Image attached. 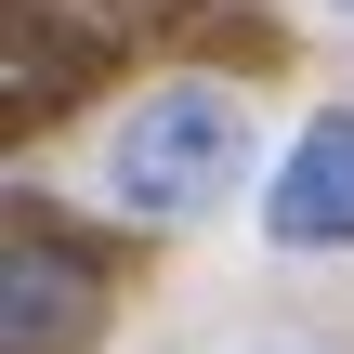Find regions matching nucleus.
Masks as SVG:
<instances>
[{
	"label": "nucleus",
	"instance_id": "nucleus-1",
	"mask_svg": "<svg viewBox=\"0 0 354 354\" xmlns=\"http://www.w3.org/2000/svg\"><path fill=\"white\" fill-rule=\"evenodd\" d=\"M236 171H250V105L210 92V79L145 92V105L105 131V197H118L131 223H197V210L236 197Z\"/></svg>",
	"mask_w": 354,
	"mask_h": 354
},
{
	"label": "nucleus",
	"instance_id": "nucleus-2",
	"mask_svg": "<svg viewBox=\"0 0 354 354\" xmlns=\"http://www.w3.org/2000/svg\"><path fill=\"white\" fill-rule=\"evenodd\" d=\"M263 236H276L289 263L354 250V105H315V118H302V145H289L276 184H263Z\"/></svg>",
	"mask_w": 354,
	"mask_h": 354
},
{
	"label": "nucleus",
	"instance_id": "nucleus-3",
	"mask_svg": "<svg viewBox=\"0 0 354 354\" xmlns=\"http://www.w3.org/2000/svg\"><path fill=\"white\" fill-rule=\"evenodd\" d=\"M92 328H105V276L26 223V236L0 250V354H79Z\"/></svg>",
	"mask_w": 354,
	"mask_h": 354
},
{
	"label": "nucleus",
	"instance_id": "nucleus-4",
	"mask_svg": "<svg viewBox=\"0 0 354 354\" xmlns=\"http://www.w3.org/2000/svg\"><path fill=\"white\" fill-rule=\"evenodd\" d=\"M328 13H354V0H328Z\"/></svg>",
	"mask_w": 354,
	"mask_h": 354
}]
</instances>
